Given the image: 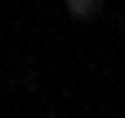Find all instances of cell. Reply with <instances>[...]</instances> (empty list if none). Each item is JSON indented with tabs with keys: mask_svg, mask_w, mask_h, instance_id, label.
I'll list each match as a JSON object with an SVG mask.
<instances>
[{
	"mask_svg": "<svg viewBox=\"0 0 125 118\" xmlns=\"http://www.w3.org/2000/svg\"><path fill=\"white\" fill-rule=\"evenodd\" d=\"M104 14V0H62V21H76V28H90Z\"/></svg>",
	"mask_w": 125,
	"mask_h": 118,
	"instance_id": "6da1fadb",
	"label": "cell"
}]
</instances>
